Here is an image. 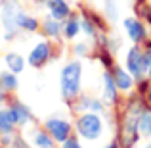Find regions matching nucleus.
Listing matches in <instances>:
<instances>
[{
  "label": "nucleus",
  "mask_w": 151,
  "mask_h": 148,
  "mask_svg": "<svg viewBox=\"0 0 151 148\" xmlns=\"http://www.w3.org/2000/svg\"><path fill=\"white\" fill-rule=\"evenodd\" d=\"M81 75H82L81 62L73 60V62L63 66L61 75H59V87H61V94L65 100L77 98L78 90H81Z\"/></svg>",
  "instance_id": "obj_1"
},
{
  "label": "nucleus",
  "mask_w": 151,
  "mask_h": 148,
  "mask_svg": "<svg viewBox=\"0 0 151 148\" xmlns=\"http://www.w3.org/2000/svg\"><path fill=\"white\" fill-rule=\"evenodd\" d=\"M77 129H78V133H81L84 139L94 141V139H98L101 135L103 125H101V119H100V115H98L96 112H86L84 115L78 117Z\"/></svg>",
  "instance_id": "obj_2"
},
{
  "label": "nucleus",
  "mask_w": 151,
  "mask_h": 148,
  "mask_svg": "<svg viewBox=\"0 0 151 148\" xmlns=\"http://www.w3.org/2000/svg\"><path fill=\"white\" fill-rule=\"evenodd\" d=\"M21 12L19 4L15 0H4L2 4V25L6 29V39H12L17 27V15Z\"/></svg>",
  "instance_id": "obj_3"
},
{
  "label": "nucleus",
  "mask_w": 151,
  "mask_h": 148,
  "mask_svg": "<svg viewBox=\"0 0 151 148\" xmlns=\"http://www.w3.org/2000/svg\"><path fill=\"white\" fill-rule=\"evenodd\" d=\"M46 131L52 135V139L58 142H65L71 135V125L65 121V119H59V117H52V119H46L44 123Z\"/></svg>",
  "instance_id": "obj_4"
},
{
  "label": "nucleus",
  "mask_w": 151,
  "mask_h": 148,
  "mask_svg": "<svg viewBox=\"0 0 151 148\" xmlns=\"http://www.w3.org/2000/svg\"><path fill=\"white\" fill-rule=\"evenodd\" d=\"M126 67H128V71L134 75V77L140 79L142 75H144V71H145L144 52H140L136 46H134V48H130L128 54H126Z\"/></svg>",
  "instance_id": "obj_5"
},
{
  "label": "nucleus",
  "mask_w": 151,
  "mask_h": 148,
  "mask_svg": "<svg viewBox=\"0 0 151 148\" xmlns=\"http://www.w3.org/2000/svg\"><path fill=\"white\" fill-rule=\"evenodd\" d=\"M50 58V44L48 42H38L29 54V63L33 67H42Z\"/></svg>",
  "instance_id": "obj_6"
},
{
  "label": "nucleus",
  "mask_w": 151,
  "mask_h": 148,
  "mask_svg": "<svg viewBox=\"0 0 151 148\" xmlns=\"http://www.w3.org/2000/svg\"><path fill=\"white\" fill-rule=\"evenodd\" d=\"M124 29H126L128 37L132 39L134 42H142L145 39V27L142 25V21H138V19H134V17L124 19Z\"/></svg>",
  "instance_id": "obj_7"
},
{
  "label": "nucleus",
  "mask_w": 151,
  "mask_h": 148,
  "mask_svg": "<svg viewBox=\"0 0 151 148\" xmlns=\"http://www.w3.org/2000/svg\"><path fill=\"white\" fill-rule=\"evenodd\" d=\"M48 10L52 17L59 19V21L71 15V8L67 4V0H48Z\"/></svg>",
  "instance_id": "obj_8"
},
{
  "label": "nucleus",
  "mask_w": 151,
  "mask_h": 148,
  "mask_svg": "<svg viewBox=\"0 0 151 148\" xmlns=\"http://www.w3.org/2000/svg\"><path fill=\"white\" fill-rule=\"evenodd\" d=\"M10 114H12V117H14L15 125H25V123L31 119V112H29V108L23 106V104H19V102H15L14 106L10 108Z\"/></svg>",
  "instance_id": "obj_9"
},
{
  "label": "nucleus",
  "mask_w": 151,
  "mask_h": 148,
  "mask_svg": "<svg viewBox=\"0 0 151 148\" xmlns=\"http://www.w3.org/2000/svg\"><path fill=\"white\" fill-rule=\"evenodd\" d=\"M117 85H115V79L113 75L109 73H103V98L105 102H115L117 100Z\"/></svg>",
  "instance_id": "obj_10"
},
{
  "label": "nucleus",
  "mask_w": 151,
  "mask_h": 148,
  "mask_svg": "<svg viewBox=\"0 0 151 148\" xmlns=\"http://www.w3.org/2000/svg\"><path fill=\"white\" fill-rule=\"evenodd\" d=\"M113 79H115V85H117L119 90H130L132 89V77H130V73L122 71V67H117V69H115Z\"/></svg>",
  "instance_id": "obj_11"
},
{
  "label": "nucleus",
  "mask_w": 151,
  "mask_h": 148,
  "mask_svg": "<svg viewBox=\"0 0 151 148\" xmlns=\"http://www.w3.org/2000/svg\"><path fill=\"white\" fill-rule=\"evenodd\" d=\"M17 27L23 31H37L38 29V21L37 17H33V15L25 14V12H19L17 15Z\"/></svg>",
  "instance_id": "obj_12"
},
{
  "label": "nucleus",
  "mask_w": 151,
  "mask_h": 148,
  "mask_svg": "<svg viewBox=\"0 0 151 148\" xmlns=\"http://www.w3.org/2000/svg\"><path fill=\"white\" fill-rule=\"evenodd\" d=\"M4 62H6L8 69L14 71V73H21L23 67H25V62H23V58H21L19 54H15V52H10V54H6Z\"/></svg>",
  "instance_id": "obj_13"
},
{
  "label": "nucleus",
  "mask_w": 151,
  "mask_h": 148,
  "mask_svg": "<svg viewBox=\"0 0 151 148\" xmlns=\"http://www.w3.org/2000/svg\"><path fill=\"white\" fill-rule=\"evenodd\" d=\"M15 121L12 117L10 110H0V135H12Z\"/></svg>",
  "instance_id": "obj_14"
},
{
  "label": "nucleus",
  "mask_w": 151,
  "mask_h": 148,
  "mask_svg": "<svg viewBox=\"0 0 151 148\" xmlns=\"http://www.w3.org/2000/svg\"><path fill=\"white\" fill-rule=\"evenodd\" d=\"M42 29H44V33L48 35V37H59V33H61V23H59V19L55 17H46L44 21H42Z\"/></svg>",
  "instance_id": "obj_15"
},
{
  "label": "nucleus",
  "mask_w": 151,
  "mask_h": 148,
  "mask_svg": "<svg viewBox=\"0 0 151 148\" xmlns=\"http://www.w3.org/2000/svg\"><path fill=\"white\" fill-rule=\"evenodd\" d=\"M0 89L15 90L17 89V77L14 71H0Z\"/></svg>",
  "instance_id": "obj_16"
},
{
  "label": "nucleus",
  "mask_w": 151,
  "mask_h": 148,
  "mask_svg": "<svg viewBox=\"0 0 151 148\" xmlns=\"http://www.w3.org/2000/svg\"><path fill=\"white\" fill-rule=\"evenodd\" d=\"M78 31H81V21H78L77 15H71L69 21L65 23V27H63V33H65L67 39H75L78 35Z\"/></svg>",
  "instance_id": "obj_17"
},
{
  "label": "nucleus",
  "mask_w": 151,
  "mask_h": 148,
  "mask_svg": "<svg viewBox=\"0 0 151 148\" xmlns=\"http://www.w3.org/2000/svg\"><path fill=\"white\" fill-rule=\"evenodd\" d=\"M35 144H37L38 148H55L52 135L50 133L46 135L44 131H37V133H35Z\"/></svg>",
  "instance_id": "obj_18"
},
{
  "label": "nucleus",
  "mask_w": 151,
  "mask_h": 148,
  "mask_svg": "<svg viewBox=\"0 0 151 148\" xmlns=\"http://www.w3.org/2000/svg\"><path fill=\"white\" fill-rule=\"evenodd\" d=\"M138 129H140L144 135L151 137V112H144V114H142L140 123H138Z\"/></svg>",
  "instance_id": "obj_19"
},
{
  "label": "nucleus",
  "mask_w": 151,
  "mask_h": 148,
  "mask_svg": "<svg viewBox=\"0 0 151 148\" xmlns=\"http://www.w3.org/2000/svg\"><path fill=\"white\" fill-rule=\"evenodd\" d=\"M81 108H88V110L90 112H96V114H98V112H101V104L100 102H98V100H90V98H84V104H81Z\"/></svg>",
  "instance_id": "obj_20"
},
{
  "label": "nucleus",
  "mask_w": 151,
  "mask_h": 148,
  "mask_svg": "<svg viewBox=\"0 0 151 148\" xmlns=\"http://www.w3.org/2000/svg\"><path fill=\"white\" fill-rule=\"evenodd\" d=\"M105 14L111 19H117V4H115V0H105Z\"/></svg>",
  "instance_id": "obj_21"
},
{
  "label": "nucleus",
  "mask_w": 151,
  "mask_h": 148,
  "mask_svg": "<svg viewBox=\"0 0 151 148\" xmlns=\"http://www.w3.org/2000/svg\"><path fill=\"white\" fill-rule=\"evenodd\" d=\"M81 27H82V31H84L88 37H94V25H92V21H90V19H82V21H81Z\"/></svg>",
  "instance_id": "obj_22"
},
{
  "label": "nucleus",
  "mask_w": 151,
  "mask_h": 148,
  "mask_svg": "<svg viewBox=\"0 0 151 148\" xmlns=\"http://www.w3.org/2000/svg\"><path fill=\"white\" fill-rule=\"evenodd\" d=\"M63 148H82V146L78 144L77 139H67V141L63 142Z\"/></svg>",
  "instance_id": "obj_23"
},
{
  "label": "nucleus",
  "mask_w": 151,
  "mask_h": 148,
  "mask_svg": "<svg viewBox=\"0 0 151 148\" xmlns=\"http://www.w3.org/2000/svg\"><path fill=\"white\" fill-rule=\"evenodd\" d=\"M75 52H77L78 56H84L86 54V44H77L75 46Z\"/></svg>",
  "instance_id": "obj_24"
},
{
  "label": "nucleus",
  "mask_w": 151,
  "mask_h": 148,
  "mask_svg": "<svg viewBox=\"0 0 151 148\" xmlns=\"http://www.w3.org/2000/svg\"><path fill=\"white\" fill-rule=\"evenodd\" d=\"M4 93H6V90H4V89H0V104L4 102V98H6V94H4Z\"/></svg>",
  "instance_id": "obj_25"
},
{
  "label": "nucleus",
  "mask_w": 151,
  "mask_h": 148,
  "mask_svg": "<svg viewBox=\"0 0 151 148\" xmlns=\"http://www.w3.org/2000/svg\"><path fill=\"white\" fill-rule=\"evenodd\" d=\"M105 148H119L117 144H109V146H105Z\"/></svg>",
  "instance_id": "obj_26"
},
{
  "label": "nucleus",
  "mask_w": 151,
  "mask_h": 148,
  "mask_svg": "<svg viewBox=\"0 0 151 148\" xmlns=\"http://www.w3.org/2000/svg\"><path fill=\"white\" fill-rule=\"evenodd\" d=\"M147 73H149V77H151V63H149V67H147Z\"/></svg>",
  "instance_id": "obj_27"
},
{
  "label": "nucleus",
  "mask_w": 151,
  "mask_h": 148,
  "mask_svg": "<svg viewBox=\"0 0 151 148\" xmlns=\"http://www.w3.org/2000/svg\"><path fill=\"white\" fill-rule=\"evenodd\" d=\"M149 104H151V89H149Z\"/></svg>",
  "instance_id": "obj_28"
},
{
  "label": "nucleus",
  "mask_w": 151,
  "mask_h": 148,
  "mask_svg": "<svg viewBox=\"0 0 151 148\" xmlns=\"http://www.w3.org/2000/svg\"><path fill=\"white\" fill-rule=\"evenodd\" d=\"M147 148H151V144H149V146H147Z\"/></svg>",
  "instance_id": "obj_29"
}]
</instances>
